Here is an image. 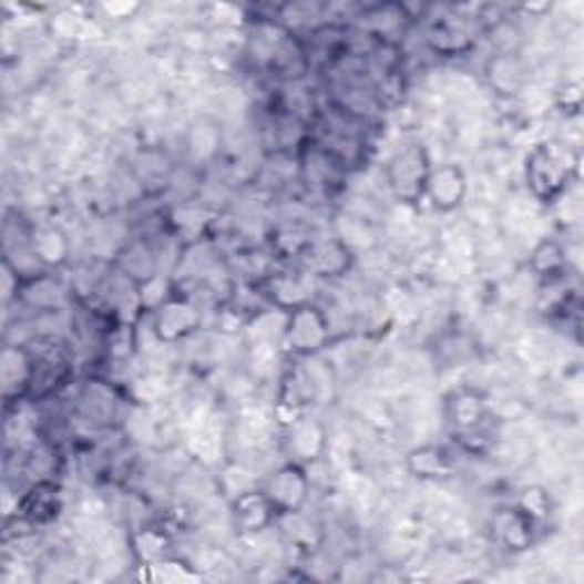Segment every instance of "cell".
Listing matches in <instances>:
<instances>
[{
  "mask_svg": "<svg viewBox=\"0 0 584 584\" xmlns=\"http://www.w3.org/2000/svg\"><path fill=\"white\" fill-rule=\"evenodd\" d=\"M407 471L416 480H448L454 473V459L443 445H420L407 454Z\"/></svg>",
  "mask_w": 584,
  "mask_h": 584,
  "instance_id": "5bb4252c",
  "label": "cell"
},
{
  "mask_svg": "<svg viewBox=\"0 0 584 584\" xmlns=\"http://www.w3.org/2000/svg\"><path fill=\"white\" fill-rule=\"evenodd\" d=\"M445 418L454 434L471 439L473 434H482L484 427L491 420V404L484 393L475 388H459L445 400Z\"/></svg>",
  "mask_w": 584,
  "mask_h": 584,
  "instance_id": "5b68a950",
  "label": "cell"
},
{
  "mask_svg": "<svg viewBox=\"0 0 584 584\" xmlns=\"http://www.w3.org/2000/svg\"><path fill=\"white\" fill-rule=\"evenodd\" d=\"M580 172V151L560 140L539 142L525 155V185L541 206H555Z\"/></svg>",
  "mask_w": 584,
  "mask_h": 584,
  "instance_id": "6da1fadb",
  "label": "cell"
},
{
  "mask_svg": "<svg viewBox=\"0 0 584 584\" xmlns=\"http://www.w3.org/2000/svg\"><path fill=\"white\" fill-rule=\"evenodd\" d=\"M62 510V495L60 486L49 480H39L37 484L30 486V491L17 502V512L21 514L23 521L32 525L51 523L58 519Z\"/></svg>",
  "mask_w": 584,
  "mask_h": 584,
  "instance_id": "7c38bea8",
  "label": "cell"
},
{
  "mask_svg": "<svg viewBox=\"0 0 584 584\" xmlns=\"http://www.w3.org/2000/svg\"><path fill=\"white\" fill-rule=\"evenodd\" d=\"M489 81L495 90H500L502 81H508L504 83V94H516L521 88V71L510 58H498L493 62V71L489 73Z\"/></svg>",
  "mask_w": 584,
  "mask_h": 584,
  "instance_id": "ac0fdd59",
  "label": "cell"
},
{
  "mask_svg": "<svg viewBox=\"0 0 584 584\" xmlns=\"http://www.w3.org/2000/svg\"><path fill=\"white\" fill-rule=\"evenodd\" d=\"M277 519L279 514L275 510V504L269 502L263 489L245 491L230 502L233 530L243 536H254V534L265 532Z\"/></svg>",
  "mask_w": 584,
  "mask_h": 584,
  "instance_id": "52a82bcc",
  "label": "cell"
},
{
  "mask_svg": "<svg viewBox=\"0 0 584 584\" xmlns=\"http://www.w3.org/2000/svg\"><path fill=\"white\" fill-rule=\"evenodd\" d=\"M301 265L306 271L316 277H340L352 263L347 245L340 240H325V243H308L299 252Z\"/></svg>",
  "mask_w": 584,
  "mask_h": 584,
  "instance_id": "30bf717a",
  "label": "cell"
},
{
  "mask_svg": "<svg viewBox=\"0 0 584 584\" xmlns=\"http://www.w3.org/2000/svg\"><path fill=\"white\" fill-rule=\"evenodd\" d=\"M202 325L199 308L185 297L167 295L153 314V334L163 342H178Z\"/></svg>",
  "mask_w": 584,
  "mask_h": 584,
  "instance_id": "8992f818",
  "label": "cell"
},
{
  "mask_svg": "<svg viewBox=\"0 0 584 584\" xmlns=\"http://www.w3.org/2000/svg\"><path fill=\"white\" fill-rule=\"evenodd\" d=\"M434 170L432 155L420 142H409L400 146L383 167L386 185L393 197L404 206H416L424 199L427 181Z\"/></svg>",
  "mask_w": 584,
  "mask_h": 584,
  "instance_id": "7a4b0ae2",
  "label": "cell"
},
{
  "mask_svg": "<svg viewBox=\"0 0 584 584\" xmlns=\"http://www.w3.org/2000/svg\"><path fill=\"white\" fill-rule=\"evenodd\" d=\"M19 284H21V279L17 275V269L12 267L10 258H6L3 260V299H6V304H10L14 293H19Z\"/></svg>",
  "mask_w": 584,
  "mask_h": 584,
  "instance_id": "ffe728a7",
  "label": "cell"
},
{
  "mask_svg": "<svg viewBox=\"0 0 584 584\" xmlns=\"http://www.w3.org/2000/svg\"><path fill=\"white\" fill-rule=\"evenodd\" d=\"M34 377V357L25 347H6L0 357V381H3V396L10 402L12 398H23L30 393Z\"/></svg>",
  "mask_w": 584,
  "mask_h": 584,
  "instance_id": "8fae6325",
  "label": "cell"
},
{
  "mask_svg": "<svg viewBox=\"0 0 584 584\" xmlns=\"http://www.w3.org/2000/svg\"><path fill=\"white\" fill-rule=\"evenodd\" d=\"M516 504L523 512H527L536 523L546 521L551 516V498L543 489H536V486L525 489L523 495L516 500Z\"/></svg>",
  "mask_w": 584,
  "mask_h": 584,
  "instance_id": "d6986e66",
  "label": "cell"
},
{
  "mask_svg": "<svg viewBox=\"0 0 584 584\" xmlns=\"http://www.w3.org/2000/svg\"><path fill=\"white\" fill-rule=\"evenodd\" d=\"M279 516H297L308 502L310 478L299 461H288L271 473L263 486Z\"/></svg>",
  "mask_w": 584,
  "mask_h": 584,
  "instance_id": "277c9868",
  "label": "cell"
},
{
  "mask_svg": "<svg viewBox=\"0 0 584 584\" xmlns=\"http://www.w3.org/2000/svg\"><path fill=\"white\" fill-rule=\"evenodd\" d=\"M564 267H566V252L562 243L546 238L541 240L532 254H530V269L541 279H560L564 277Z\"/></svg>",
  "mask_w": 584,
  "mask_h": 584,
  "instance_id": "2e32d148",
  "label": "cell"
},
{
  "mask_svg": "<svg viewBox=\"0 0 584 584\" xmlns=\"http://www.w3.org/2000/svg\"><path fill=\"white\" fill-rule=\"evenodd\" d=\"M30 249L32 256L47 267H60L69 258V240L58 226L37 228L30 238Z\"/></svg>",
  "mask_w": 584,
  "mask_h": 584,
  "instance_id": "9a60e30c",
  "label": "cell"
},
{
  "mask_svg": "<svg viewBox=\"0 0 584 584\" xmlns=\"http://www.w3.org/2000/svg\"><path fill=\"white\" fill-rule=\"evenodd\" d=\"M286 443H288V452L293 454V461L299 463L316 461L327 445L325 427L316 418L297 416L295 420L288 422Z\"/></svg>",
  "mask_w": 584,
  "mask_h": 584,
  "instance_id": "4fadbf2b",
  "label": "cell"
},
{
  "mask_svg": "<svg viewBox=\"0 0 584 584\" xmlns=\"http://www.w3.org/2000/svg\"><path fill=\"white\" fill-rule=\"evenodd\" d=\"M331 327L327 316L314 304H301L288 310L284 345L297 357H316L327 347Z\"/></svg>",
  "mask_w": 584,
  "mask_h": 584,
  "instance_id": "3957f363",
  "label": "cell"
},
{
  "mask_svg": "<svg viewBox=\"0 0 584 584\" xmlns=\"http://www.w3.org/2000/svg\"><path fill=\"white\" fill-rule=\"evenodd\" d=\"M167 546L170 541L163 532L158 530H146L135 539V553L144 560V562H161L167 555Z\"/></svg>",
  "mask_w": 584,
  "mask_h": 584,
  "instance_id": "e0dca14e",
  "label": "cell"
},
{
  "mask_svg": "<svg viewBox=\"0 0 584 584\" xmlns=\"http://www.w3.org/2000/svg\"><path fill=\"white\" fill-rule=\"evenodd\" d=\"M536 525L539 523L527 512H523L516 502L500 508L491 519L495 541L510 553H525L532 546Z\"/></svg>",
  "mask_w": 584,
  "mask_h": 584,
  "instance_id": "9c48e42d",
  "label": "cell"
},
{
  "mask_svg": "<svg viewBox=\"0 0 584 584\" xmlns=\"http://www.w3.org/2000/svg\"><path fill=\"white\" fill-rule=\"evenodd\" d=\"M465 194H469V176L457 163L434 165L430 181H427L424 199L439 213H454L461 208Z\"/></svg>",
  "mask_w": 584,
  "mask_h": 584,
  "instance_id": "ba28073f",
  "label": "cell"
}]
</instances>
